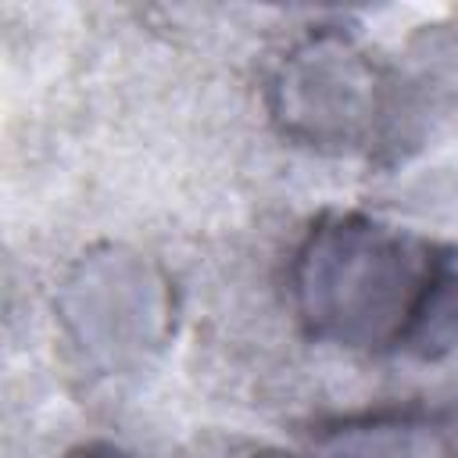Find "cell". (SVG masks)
I'll return each instance as SVG.
<instances>
[{
	"label": "cell",
	"instance_id": "1",
	"mask_svg": "<svg viewBox=\"0 0 458 458\" xmlns=\"http://www.w3.org/2000/svg\"><path fill=\"white\" fill-rule=\"evenodd\" d=\"M447 265V254L422 236L361 215H329L297 254V308L322 340L390 347L429 315Z\"/></svg>",
	"mask_w": 458,
	"mask_h": 458
},
{
	"label": "cell",
	"instance_id": "2",
	"mask_svg": "<svg viewBox=\"0 0 458 458\" xmlns=\"http://www.w3.org/2000/svg\"><path fill=\"white\" fill-rule=\"evenodd\" d=\"M64 458H136V454L118 451V447H111V444H82V447L68 451Z\"/></svg>",
	"mask_w": 458,
	"mask_h": 458
}]
</instances>
